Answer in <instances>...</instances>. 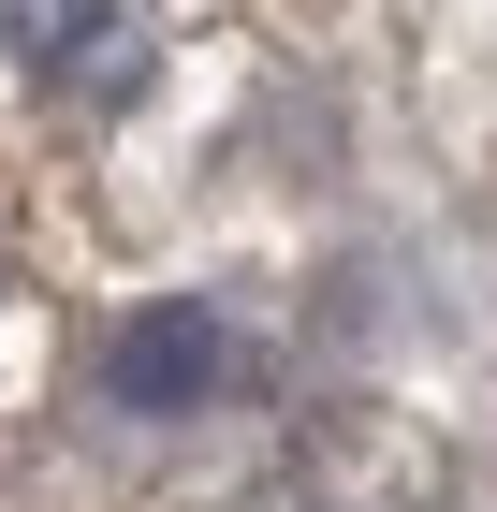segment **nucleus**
Here are the masks:
<instances>
[{
  "mask_svg": "<svg viewBox=\"0 0 497 512\" xmlns=\"http://www.w3.org/2000/svg\"><path fill=\"white\" fill-rule=\"evenodd\" d=\"M234 381H249V352H234V322H220V308H191V293H176V308H132V322L103 337V395L132 410V425L220 410Z\"/></svg>",
  "mask_w": 497,
  "mask_h": 512,
  "instance_id": "nucleus-1",
  "label": "nucleus"
},
{
  "mask_svg": "<svg viewBox=\"0 0 497 512\" xmlns=\"http://www.w3.org/2000/svg\"><path fill=\"white\" fill-rule=\"evenodd\" d=\"M0 44H15V74L59 88V103H117V88L147 74L132 0H0Z\"/></svg>",
  "mask_w": 497,
  "mask_h": 512,
  "instance_id": "nucleus-2",
  "label": "nucleus"
}]
</instances>
